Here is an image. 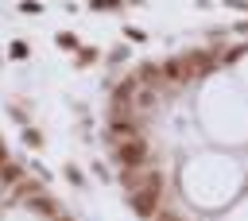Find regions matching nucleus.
<instances>
[{"instance_id": "f257e3e1", "label": "nucleus", "mask_w": 248, "mask_h": 221, "mask_svg": "<svg viewBox=\"0 0 248 221\" xmlns=\"http://www.w3.org/2000/svg\"><path fill=\"white\" fill-rule=\"evenodd\" d=\"M140 155H143V147H140V143H128V147H120V159H128L132 167H136V159H140Z\"/></svg>"}, {"instance_id": "f03ea898", "label": "nucleus", "mask_w": 248, "mask_h": 221, "mask_svg": "<svg viewBox=\"0 0 248 221\" xmlns=\"http://www.w3.org/2000/svg\"><path fill=\"white\" fill-rule=\"evenodd\" d=\"M116 0H93V8H112Z\"/></svg>"}]
</instances>
